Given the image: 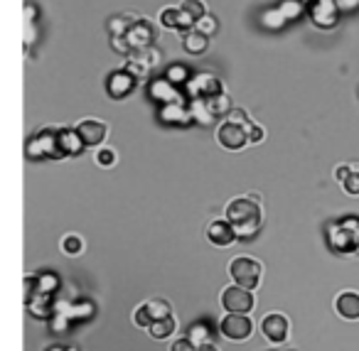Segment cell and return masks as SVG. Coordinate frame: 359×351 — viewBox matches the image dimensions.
<instances>
[{"instance_id": "obj_1", "label": "cell", "mask_w": 359, "mask_h": 351, "mask_svg": "<svg viewBox=\"0 0 359 351\" xmlns=\"http://www.w3.org/2000/svg\"><path fill=\"white\" fill-rule=\"evenodd\" d=\"M227 221L237 231L239 238H251L259 234L264 224V209H261V194H246L237 197L227 204Z\"/></svg>"}, {"instance_id": "obj_2", "label": "cell", "mask_w": 359, "mask_h": 351, "mask_svg": "<svg viewBox=\"0 0 359 351\" xmlns=\"http://www.w3.org/2000/svg\"><path fill=\"white\" fill-rule=\"evenodd\" d=\"M62 128H42V131L33 133L28 140V153L30 160H55V158H62Z\"/></svg>"}, {"instance_id": "obj_3", "label": "cell", "mask_w": 359, "mask_h": 351, "mask_svg": "<svg viewBox=\"0 0 359 351\" xmlns=\"http://www.w3.org/2000/svg\"><path fill=\"white\" fill-rule=\"evenodd\" d=\"M229 275L237 285L246 287V290H256L261 285V275H264V265L251 256H239L229 263Z\"/></svg>"}, {"instance_id": "obj_4", "label": "cell", "mask_w": 359, "mask_h": 351, "mask_svg": "<svg viewBox=\"0 0 359 351\" xmlns=\"http://www.w3.org/2000/svg\"><path fill=\"white\" fill-rule=\"evenodd\" d=\"M219 302L229 314H249V312H254V307H256V295H254V290H246V287L234 283V285L221 290Z\"/></svg>"}, {"instance_id": "obj_5", "label": "cell", "mask_w": 359, "mask_h": 351, "mask_svg": "<svg viewBox=\"0 0 359 351\" xmlns=\"http://www.w3.org/2000/svg\"><path fill=\"white\" fill-rule=\"evenodd\" d=\"M330 246L340 253H359V221H342L330 229Z\"/></svg>"}, {"instance_id": "obj_6", "label": "cell", "mask_w": 359, "mask_h": 351, "mask_svg": "<svg viewBox=\"0 0 359 351\" xmlns=\"http://www.w3.org/2000/svg\"><path fill=\"white\" fill-rule=\"evenodd\" d=\"M310 22L320 30H332L340 22V6L338 0H310L308 6Z\"/></svg>"}, {"instance_id": "obj_7", "label": "cell", "mask_w": 359, "mask_h": 351, "mask_svg": "<svg viewBox=\"0 0 359 351\" xmlns=\"http://www.w3.org/2000/svg\"><path fill=\"white\" fill-rule=\"evenodd\" d=\"M251 126V123H249ZM249 126H239V123L224 121L217 128V143L224 150H241L249 145Z\"/></svg>"}, {"instance_id": "obj_8", "label": "cell", "mask_w": 359, "mask_h": 351, "mask_svg": "<svg viewBox=\"0 0 359 351\" xmlns=\"http://www.w3.org/2000/svg\"><path fill=\"white\" fill-rule=\"evenodd\" d=\"M167 314H172V305L165 300V297H153V300L143 302L136 312H133V322L138 324V327H145L148 330L150 324H155L158 319L167 317Z\"/></svg>"}, {"instance_id": "obj_9", "label": "cell", "mask_w": 359, "mask_h": 351, "mask_svg": "<svg viewBox=\"0 0 359 351\" xmlns=\"http://www.w3.org/2000/svg\"><path fill=\"white\" fill-rule=\"evenodd\" d=\"M219 332L229 341H246L254 332V322L249 314H227L219 322Z\"/></svg>"}, {"instance_id": "obj_10", "label": "cell", "mask_w": 359, "mask_h": 351, "mask_svg": "<svg viewBox=\"0 0 359 351\" xmlns=\"http://www.w3.org/2000/svg\"><path fill=\"white\" fill-rule=\"evenodd\" d=\"M288 332H291V322H288V317L283 312H268L261 319V334L271 344H286Z\"/></svg>"}, {"instance_id": "obj_11", "label": "cell", "mask_w": 359, "mask_h": 351, "mask_svg": "<svg viewBox=\"0 0 359 351\" xmlns=\"http://www.w3.org/2000/svg\"><path fill=\"white\" fill-rule=\"evenodd\" d=\"M187 93L192 101H202V99H212V96H217V93H221L224 88H221V82L214 77V74H197V77H190L187 82Z\"/></svg>"}, {"instance_id": "obj_12", "label": "cell", "mask_w": 359, "mask_h": 351, "mask_svg": "<svg viewBox=\"0 0 359 351\" xmlns=\"http://www.w3.org/2000/svg\"><path fill=\"white\" fill-rule=\"evenodd\" d=\"M74 128H77L79 137L84 140L86 148H99L106 137H109V126H106L104 121H96V118H84V121L77 123Z\"/></svg>"}, {"instance_id": "obj_13", "label": "cell", "mask_w": 359, "mask_h": 351, "mask_svg": "<svg viewBox=\"0 0 359 351\" xmlns=\"http://www.w3.org/2000/svg\"><path fill=\"white\" fill-rule=\"evenodd\" d=\"M150 91V99L158 101L160 106H167V104H185L183 101V91L170 82V79H153L148 86Z\"/></svg>"}, {"instance_id": "obj_14", "label": "cell", "mask_w": 359, "mask_h": 351, "mask_svg": "<svg viewBox=\"0 0 359 351\" xmlns=\"http://www.w3.org/2000/svg\"><path fill=\"white\" fill-rule=\"evenodd\" d=\"M123 37H126L128 44H131V52L133 50H145V47H153L155 30H153V25H150L148 17H140V20L136 22L126 35H123Z\"/></svg>"}, {"instance_id": "obj_15", "label": "cell", "mask_w": 359, "mask_h": 351, "mask_svg": "<svg viewBox=\"0 0 359 351\" xmlns=\"http://www.w3.org/2000/svg\"><path fill=\"white\" fill-rule=\"evenodd\" d=\"M136 84H138V79L133 77L128 69H118V72L111 74L109 82H106V91H109L113 99H126L128 93L136 88Z\"/></svg>"}, {"instance_id": "obj_16", "label": "cell", "mask_w": 359, "mask_h": 351, "mask_svg": "<svg viewBox=\"0 0 359 351\" xmlns=\"http://www.w3.org/2000/svg\"><path fill=\"white\" fill-rule=\"evenodd\" d=\"M234 238L237 236V231L232 229V224H229L227 219L224 221H212L210 226H207V241L212 243V246H219V248H227L234 243Z\"/></svg>"}, {"instance_id": "obj_17", "label": "cell", "mask_w": 359, "mask_h": 351, "mask_svg": "<svg viewBox=\"0 0 359 351\" xmlns=\"http://www.w3.org/2000/svg\"><path fill=\"white\" fill-rule=\"evenodd\" d=\"M335 310L342 319H349V322H357L359 319V292L354 290H344L338 295L335 300Z\"/></svg>"}, {"instance_id": "obj_18", "label": "cell", "mask_w": 359, "mask_h": 351, "mask_svg": "<svg viewBox=\"0 0 359 351\" xmlns=\"http://www.w3.org/2000/svg\"><path fill=\"white\" fill-rule=\"evenodd\" d=\"M158 115H160L165 123H170V126H187V123L192 121V111H190V106H185V104L160 106Z\"/></svg>"}, {"instance_id": "obj_19", "label": "cell", "mask_w": 359, "mask_h": 351, "mask_svg": "<svg viewBox=\"0 0 359 351\" xmlns=\"http://www.w3.org/2000/svg\"><path fill=\"white\" fill-rule=\"evenodd\" d=\"M183 47H185V52H187V55H202V52H207V47H210V37L192 28V30H187V32H185Z\"/></svg>"}, {"instance_id": "obj_20", "label": "cell", "mask_w": 359, "mask_h": 351, "mask_svg": "<svg viewBox=\"0 0 359 351\" xmlns=\"http://www.w3.org/2000/svg\"><path fill=\"white\" fill-rule=\"evenodd\" d=\"M59 143H62V155H77V153H82V150L86 148L84 140L79 137L77 128H62Z\"/></svg>"}, {"instance_id": "obj_21", "label": "cell", "mask_w": 359, "mask_h": 351, "mask_svg": "<svg viewBox=\"0 0 359 351\" xmlns=\"http://www.w3.org/2000/svg\"><path fill=\"white\" fill-rule=\"evenodd\" d=\"M175 330H177V319L172 317V314H167V317H163V319H158L155 324H150L148 327V334L153 336V339H167L170 334H175Z\"/></svg>"}, {"instance_id": "obj_22", "label": "cell", "mask_w": 359, "mask_h": 351, "mask_svg": "<svg viewBox=\"0 0 359 351\" xmlns=\"http://www.w3.org/2000/svg\"><path fill=\"white\" fill-rule=\"evenodd\" d=\"M138 20H140V17L133 15V12H121V15H113L109 20V32L111 35H126Z\"/></svg>"}, {"instance_id": "obj_23", "label": "cell", "mask_w": 359, "mask_h": 351, "mask_svg": "<svg viewBox=\"0 0 359 351\" xmlns=\"http://www.w3.org/2000/svg\"><path fill=\"white\" fill-rule=\"evenodd\" d=\"M207 104V108H210V113L214 115V118H221V115H229V111L234 108L232 101H229V96L224 91L217 93V96H212V99H202Z\"/></svg>"}, {"instance_id": "obj_24", "label": "cell", "mask_w": 359, "mask_h": 351, "mask_svg": "<svg viewBox=\"0 0 359 351\" xmlns=\"http://www.w3.org/2000/svg\"><path fill=\"white\" fill-rule=\"evenodd\" d=\"M180 10L185 12V17H187V20L192 22V25H197V22L207 15L205 0H183V6H180Z\"/></svg>"}, {"instance_id": "obj_25", "label": "cell", "mask_w": 359, "mask_h": 351, "mask_svg": "<svg viewBox=\"0 0 359 351\" xmlns=\"http://www.w3.org/2000/svg\"><path fill=\"white\" fill-rule=\"evenodd\" d=\"M160 25L167 30H183V12H180V8H163Z\"/></svg>"}, {"instance_id": "obj_26", "label": "cell", "mask_w": 359, "mask_h": 351, "mask_svg": "<svg viewBox=\"0 0 359 351\" xmlns=\"http://www.w3.org/2000/svg\"><path fill=\"white\" fill-rule=\"evenodd\" d=\"M62 251H64L66 256H79V253L84 251L82 236H77V234H69V236H64V238H62Z\"/></svg>"}, {"instance_id": "obj_27", "label": "cell", "mask_w": 359, "mask_h": 351, "mask_svg": "<svg viewBox=\"0 0 359 351\" xmlns=\"http://www.w3.org/2000/svg\"><path fill=\"white\" fill-rule=\"evenodd\" d=\"M96 165H101V167H113L116 165V160H118V155H116V150H111V148H99L96 150Z\"/></svg>"}, {"instance_id": "obj_28", "label": "cell", "mask_w": 359, "mask_h": 351, "mask_svg": "<svg viewBox=\"0 0 359 351\" xmlns=\"http://www.w3.org/2000/svg\"><path fill=\"white\" fill-rule=\"evenodd\" d=\"M286 22H288V20H286V15L281 12V8L264 12V25H266V28H283Z\"/></svg>"}, {"instance_id": "obj_29", "label": "cell", "mask_w": 359, "mask_h": 351, "mask_svg": "<svg viewBox=\"0 0 359 351\" xmlns=\"http://www.w3.org/2000/svg\"><path fill=\"white\" fill-rule=\"evenodd\" d=\"M281 12L286 15V20H295V17L303 12V6H300L298 0H286V3H281Z\"/></svg>"}, {"instance_id": "obj_30", "label": "cell", "mask_w": 359, "mask_h": 351, "mask_svg": "<svg viewBox=\"0 0 359 351\" xmlns=\"http://www.w3.org/2000/svg\"><path fill=\"white\" fill-rule=\"evenodd\" d=\"M342 189L347 194H352V197H359V170L357 167H354V170L347 175V180L342 182Z\"/></svg>"}, {"instance_id": "obj_31", "label": "cell", "mask_w": 359, "mask_h": 351, "mask_svg": "<svg viewBox=\"0 0 359 351\" xmlns=\"http://www.w3.org/2000/svg\"><path fill=\"white\" fill-rule=\"evenodd\" d=\"M194 30H199V32H202V35H207V37H210V35L217 30V17L205 15V17H202V20L197 22V25H194Z\"/></svg>"}, {"instance_id": "obj_32", "label": "cell", "mask_w": 359, "mask_h": 351, "mask_svg": "<svg viewBox=\"0 0 359 351\" xmlns=\"http://www.w3.org/2000/svg\"><path fill=\"white\" fill-rule=\"evenodd\" d=\"M227 121L239 123V126H249V123H254L249 118V113H246L243 108H232V111H229V115H227Z\"/></svg>"}, {"instance_id": "obj_33", "label": "cell", "mask_w": 359, "mask_h": 351, "mask_svg": "<svg viewBox=\"0 0 359 351\" xmlns=\"http://www.w3.org/2000/svg\"><path fill=\"white\" fill-rule=\"evenodd\" d=\"M172 84H180V82H190V74L185 66H170V72H167V77Z\"/></svg>"}, {"instance_id": "obj_34", "label": "cell", "mask_w": 359, "mask_h": 351, "mask_svg": "<svg viewBox=\"0 0 359 351\" xmlns=\"http://www.w3.org/2000/svg\"><path fill=\"white\" fill-rule=\"evenodd\" d=\"M266 140V131H264V126H259V123H251L249 126V143H264Z\"/></svg>"}, {"instance_id": "obj_35", "label": "cell", "mask_w": 359, "mask_h": 351, "mask_svg": "<svg viewBox=\"0 0 359 351\" xmlns=\"http://www.w3.org/2000/svg\"><path fill=\"white\" fill-rule=\"evenodd\" d=\"M170 351H197V346L192 339H177L170 344Z\"/></svg>"}, {"instance_id": "obj_36", "label": "cell", "mask_w": 359, "mask_h": 351, "mask_svg": "<svg viewBox=\"0 0 359 351\" xmlns=\"http://www.w3.org/2000/svg\"><path fill=\"white\" fill-rule=\"evenodd\" d=\"M205 324H194V327H192V330H190V339H199V344H205V341H207V334H205Z\"/></svg>"}, {"instance_id": "obj_37", "label": "cell", "mask_w": 359, "mask_h": 351, "mask_svg": "<svg viewBox=\"0 0 359 351\" xmlns=\"http://www.w3.org/2000/svg\"><path fill=\"white\" fill-rule=\"evenodd\" d=\"M352 170H354V167H349V165H340L338 170H335V180L344 182V180H347V175H349Z\"/></svg>"}, {"instance_id": "obj_38", "label": "cell", "mask_w": 359, "mask_h": 351, "mask_svg": "<svg viewBox=\"0 0 359 351\" xmlns=\"http://www.w3.org/2000/svg\"><path fill=\"white\" fill-rule=\"evenodd\" d=\"M197 351H221L217 344H212V341H205V344H197Z\"/></svg>"}]
</instances>
